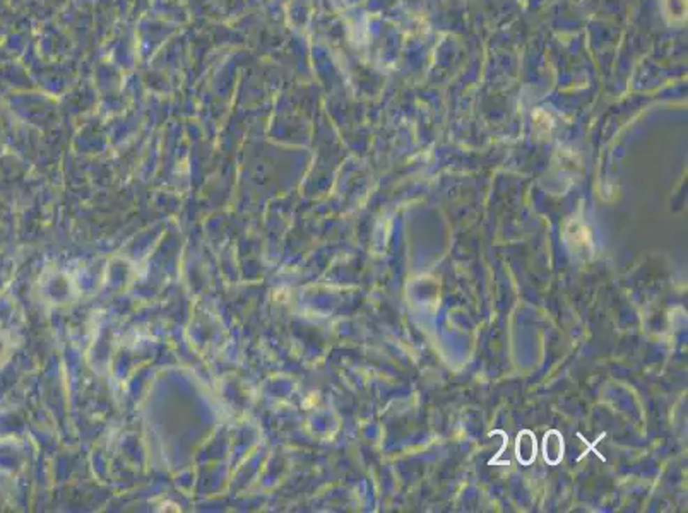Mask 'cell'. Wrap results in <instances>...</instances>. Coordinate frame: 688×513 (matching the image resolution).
Returning a JSON list of instances; mask_svg holds the SVG:
<instances>
[{
  "label": "cell",
  "instance_id": "1",
  "mask_svg": "<svg viewBox=\"0 0 688 513\" xmlns=\"http://www.w3.org/2000/svg\"><path fill=\"white\" fill-rule=\"evenodd\" d=\"M536 454H538L536 436L532 435L529 429H524V431H521L519 436H517V443H516L517 460H519L521 464H524V466H529V464L536 459Z\"/></svg>",
  "mask_w": 688,
  "mask_h": 513
},
{
  "label": "cell",
  "instance_id": "2",
  "mask_svg": "<svg viewBox=\"0 0 688 513\" xmlns=\"http://www.w3.org/2000/svg\"><path fill=\"white\" fill-rule=\"evenodd\" d=\"M543 455L544 460L551 466H557L563 459V438L557 429H551L544 435L543 441Z\"/></svg>",
  "mask_w": 688,
  "mask_h": 513
}]
</instances>
